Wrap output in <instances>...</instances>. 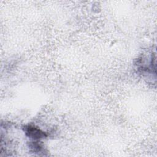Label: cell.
I'll use <instances>...</instances> for the list:
<instances>
[{
    "label": "cell",
    "instance_id": "cell-1",
    "mask_svg": "<svg viewBox=\"0 0 157 157\" xmlns=\"http://www.w3.org/2000/svg\"><path fill=\"white\" fill-rule=\"evenodd\" d=\"M27 132L29 134V136H32L34 138V137L35 138H40V137L45 136V134L43 132H40V130L34 128H31V127L28 128V130Z\"/></svg>",
    "mask_w": 157,
    "mask_h": 157
}]
</instances>
